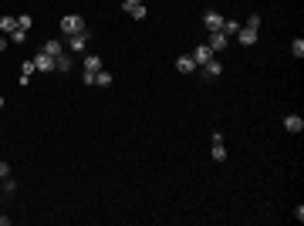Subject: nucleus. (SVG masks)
<instances>
[{
  "mask_svg": "<svg viewBox=\"0 0 304 226\" xmlns=\"http://www.w3.org/2000/svg\"><path fill=\"white\" fill-rule=\"evenodd\" d=\"M7 176H10V166H7V162H0V179H7Z\"/></svg>",
  "mask_w": 304,
  "mask_h": 226,
  "instance_id": "bb28decb",
  "label": "nucleus"
},
{
  "mask_svg": "<svg viewBox=\"0 0 304 226\" xmlns=\"http://www.w3.org/2000/svg\"><path fill=\"white\" fill-rule=\"evenodd\" d=\"M129 17H135V20H146V3H135L132 10H129Z\"/></svg>",
  "mask_w": 304,
  "mask_h": 226,
  "instance_id": "6ab92c4d",
  "label": "nucleus"
},
{
  "mask_svg": "<svg viewBox=\"0 0 304 226\" xmlns=\"http://www.w3.org/2000/svg\"><path fill=\"white\" fill-rule=\"evenodd\" d=\"M85 47H88V31L71 34V38H68V44H64V51H68V54H85Z\"/></svg>",
  "mask_w": 304,
  "mask_h": 226,
  "instance_id": "f03ea898",
  "label": "nucleus"
},
{
  "mask_svg": "<svg viewBox=\"0 0 304 226\" xmlns=\"http://www.w3.org/2000/svg\"><path fill=\"white\" fill-rule=\"evenodd\" d=\"M213 162H227V145H223V138H213Z\"/></svg>",
  "mask_w": 304,
  "mask_h": 226,
  "instance_id": "f8f14e48",
  "label": "nucleus"
},
{
  "mask_svg": "<svg viewBox=\"0 0 304 226\" xmlns=\"http://www.w3.org/2000/svg\"><path fill=\"white\" fill-rule=\"evenodd\" d=\"M284 129H287L291 135L304 132V118H301V115H287V118H284Z\"/></svg>",
  "mask_w": 304,
  "mask_h": 226,
  "instance_id": "1a4fd4ad",
  "label": "nucleus"
},
{
  "mask_svg": "<svg viewBox=\"0 0 304 226\" xmlns=\"http://www.w3.org/2000/svg\"><path fill=\"white\" fill-rule=\"evenodd\" d=\"M34 75H38V68H34V61L27 57V61L20 64V85H27V81H31V78H34Z\"/></svg>",
  "mask_w": 304,
  "mask_h": 226,
  "instance_id": "9d476101",
  "label": "nucleus"
},
{
  "mask_svg": "<svg viewBox=\"0 0 304 226\" xmlns=\"http://www.w3.org/2000/svg\"><path fill=\"white\" fill-rule=\"evenodd\" d=\"M291 54H298V57H304V41L298 38L294 44H291Z\"/></svg>",
  "mask_w": 304,
  "mask_h": 226,
  "instance_id": "4be33fe9",
  "label": "nucleus"
},
{
  "mask_svg": "<svg viewBox=\"0 0 304 226\" xmlns=\"http://www.w3.org/2000/svg\"><path fill=\"white\" fill-rule=\"evenodd\" d=\"M196 71H200V75L206 78V81H213V78H220V75H223V64H220V61L213 57V61H206V64H200Z\"/></svg>",
  "mask_w": 304,
  "mask_h": 226,
  "instance_id": "20e7f679",
  "label": "nucleus"
},
{
  "mask_svg": "<svg viewBox=\"0 0 304 226\" xmlns=\"http://www.w3.org/2000/svg\"><path fill=\"white\" fill-rule=\"evenodd\" d=\"M247 27H253V31H260V14H250V17H247Z\"/></svg>",
  "mask_w": 304,
  "mask_h": 226,
  "instance_id": "5701e85b",
  "label": "nucleus"
},
{
  "mask_svg": "<svg viewBox=\"0 0 304 226\" xmlns=\"http://www.w3.org/2000/svg\"><path fill=\"white\" fill-rule=\"evenodd\" d=\"M0 108H3V94H0Z\"/></svg>",
  "mask_w": 304,
  "mask_h": 226,
  "instance_id": "c85d7f7f",
  "label": "nucleus"
},
{
  "mask_svg": "<svg viewBox=\"0 0 304 226\" xmlns=\"http://www.w3.org/2000/svg\"><path fill=\"white\" fill-rule=\"evenodd\" d=\"M135 3H146V0H122V10H125V14H129V10H132Z\"/></svg>",
  "mask_w": 304,
  "mask_h": 226,
  "instance_id": "a878e982",
  "label": "nucleus"
},
{
  "mask_svg": "<svg viewBox=\"0 0 304 226\" xmlns=\"http://www.w3.org/2000/svg\"><path fill=\"white\" fill-rule=\"evenodd\" d=\"M206 44H209V51H213V54H220V51H227L230 38H227V34H223V31H209Z\"/></svg>",
  "mask_w": 304,
  "mask_h": 226,
  "instance_id": "7ed1b4c3",
  "label": "nucleus"
},
{
  "mask_svg": "<svg viewBox=\"0 0 304 226\" xmlns=\"http://www.w3.org/2000/svg\"><path fill=\"white\" fill-rule=\"evenodd\" d=\"M61 31H64L68 38H71V34H81V31H85V20L78 17V14H64V17H61Z\"/></svg>",
  "mask_w": 304,
  "mask_h": 226,
  "instance_id": "f257e3e1",
  "label": "nucleus"
},
{
  "mask_svg": "<svg viewBox=\"0 0 304 226\" xmlns=\"http://www.w3.org/2000/svg\"><path fill=\"white\" fill-rule=\"evenodd\" d=\"M95 85H101V88H108V85H112V75H108L105 68H101V71H95Z\"/></svg>",
  "mask_w": 304,
  "mask_h": 226,
  "instance_id": "a211bd4d",
  "label": "nucleus"
},
{
  "mask_svg": "<svg viewBox=\"0 0 304 226\" xmlns=\"http://www.w3.org/2000/svg\"><path fill=\"white\" fill-rule=\"evenodd\" d=\"M176 71H179V75H193V71H196V61H193V57H179V61H176Z\"/></svg>",
  "mask_w": 304,
  "mask_h": 226,
  "instance_id": "4468645a",
  "label": "nucleus"
},
{
  "mask_svg": "<svg viewBox=\"0 0 304 226\" xmlns=\"http://www.w3.org/2000/svg\"><path fill=\"white\" fill-rule=\"evenodd\" d=\"M31 61H34V68H38V71H44V75H48V71H54V57L44 54V51H41V54H34Z\"/></svg>",
  "mask_w": 304,
  "mask_h": 226,
  "instance_id": "0eeeda50",
  "label": "nucleus"
},
{
  "mask_svg": "<svg viewBox=\"0 0 304 226\" xmlns=\"http://www.w3.org/2000/svg\"><path fill=\"white\" fill-rule=\"evenodd\" d=\"M240 27H244L240 20H223V27H220V31H223L227 38H237V31H240Z\"/></svg>",
  "mask_w": 304,
  "mask_h": 226,
  "instance_id": "dca6fc26",
  "label": "nucleus"
},
{
  "mask_svg": "<svg viewBox=\"0 0 304 226\" xmlns=\"http://www.w3.org/2000/svg\"><path fill=\"white\" fill-rule=\"evenodd\" d=\"M85 71H101V57L98 54H85Z\"/></svg>",
  "mask_w": 304,
  "mask_h": 226,
  "instance_id": "f3484780",
  "label": "nucleus"
},
{
  "mask_svg": "<svg viewBox=\"0 0 304 226\" xmlns=\"http://www.w3.org/2000/svg\"><path fill=\"white\" fill-rule=\"evenodd\" d=\"M223 20H227V17H220L216 10H206V14H203V27H206V31H220Z\"/></svg>",
  "mask_w": 304,
  "mask_h": 226,
  "instance_id": "6e6552de",
  "label": "nucleus"
},
{
  "mask_svg": "<svg viewBox=\"0 0 304 226\" xmlns=\"http://www.w3.org/2000/svg\"><path fill=\"white\" fill-rule=\"evenodd\" d=\"M3 47H7V38H3V34H0V54H3Z\"/></svg>",
  "mask_w": 304,
  "mask_h": 226,
  "instance_id": "cd10ccee",
  "label": "nucleus"
},
{
  "mask_svg": "<svg viewBox=\"0 0 304 226\" xmlns=\"http://www.w3.org/2000/svg\"><path fill=\"white\" fill-rule=\"evenodd\" d=\"M41 51H44V54H51V57H57V54H64V44H61V41H48Z\"/></svg>",
  "mask_w": 304,
  "mask_h": 226,
  "instance_id": "2eb2a0df",
  "label": "nucleus"
},
{
  "mask_svg": "<svg viewBox=\"0 0 304 226\" xmlns=\"http://www.w3.org/2000/svg\"><path fill=\"white\" fill-rule=\"evenodd\" d=\"M7 41H10V44H24V41H27V31H20V27H17V31H14Z\"/></svg>",
  "mask_w": 304,
  "mask_h": 226,
  "instance_id": "412c9836",
  "label": "nucleus"
},
{
  "mask_svg": "<svg viewBox=\"0 0 304 226\" xmlns=\"http://www.w3.org/2000/svg\"><path fill=\"white\" fill-rule=\"evenodd\" d=\"M3 192H17V182H14V179H10V176H7V179H3Z\"/></svg>",
  "mask_w": 304,
  "mask_h": 226,
  "instance_id": "393cba45",
  "label": "nucleus"
},
{
  "mask_svg": "<svg viewBox=\"0 0 304 226\" xmlns=\"http://www.w3.org/2000/svg\"><path fill=\"white\" fill-rule=\"evenodd\" d=\"M17 27H20V31H31V27H34L31 14H20V17H17Z\"/></svg>",
  "mask_w": 304,
  "mask_h": 226,
  "instance_id": "aec40b11",
  "label": "nucleus"
},
{
  "mask_svg": "<svg viewBox=\"0 0 304 226\" xmlns=\"http://www.w3.org/2000/svg\"><path fill=\"white\" fill-rule=\"evenodd\" d=\"M54 68H57V71H71V68H75V57L68 54V51H64V54H57L54 57Z\"/></svg>",
  "mask_w": 304,
  "mask_h": 226,
  "instance_id": "9b49d317",
  "label": "nucleus"
},
{
  "mask_svg": "<svg viewBox=\"0 0 304 226\" xmlns=\"http://www.w3.org/2000/svg\"><path fill=\"white\" fill-rule=\"evenodd\" d=\"M81 85H95V71H81Z\"/></svg>",
  "mask_w": 304,
  "mask_h": 226,
  "instance_id": "b1692460",
  "label": "nucleus"
},
{
  "mask_svg": "<svg viewBox=\"0 0 304 226\" xmlns=\"http://www.w3.org/2000/svg\"><path fill=\"white\" fill-rule=\"evenodd\" d=\"M14 31H17V17H0V34L3 38H10Z\"/></svg>",
  "mask_w": 304,
  "mask_h": 226,
  "instance_id": "ddd939ff",
  "label": "nucleus"
},
{
  "mask_svg": "<svg viewBox=\"0 0 304 226\" xmlns=\"http://www.w3.org/2000/svg\"><path fill=\"white\" fill-rule=\"evenodd\" d=\"M257 38H260V31H253V27H240V31H237V41H240L244 47H253Z\"/></svg>",
  "mask_w": 304,
  "mask_h": 226,
  "instance_id": "39448f33",
  "label": "nucleus"
},
{
  "mask_svg": "<svg viewBox=\"0 0 304 226\" xmlns=\"http://www.w3.org/2000/svg\"><path fill=\"white\" fill-rule=\"evenodd\" d=\"M193 61H196V68H200V64H206V61H213V57H216V54H213V51H209V44H206V41H203V44H200V47H196V51H193Z\"/></svg>",
  "mask_w": 304,
  "mask_h": 226,
  "instance_id": "423d86ee",
  "label": "nucleus"
}]
</instances>
